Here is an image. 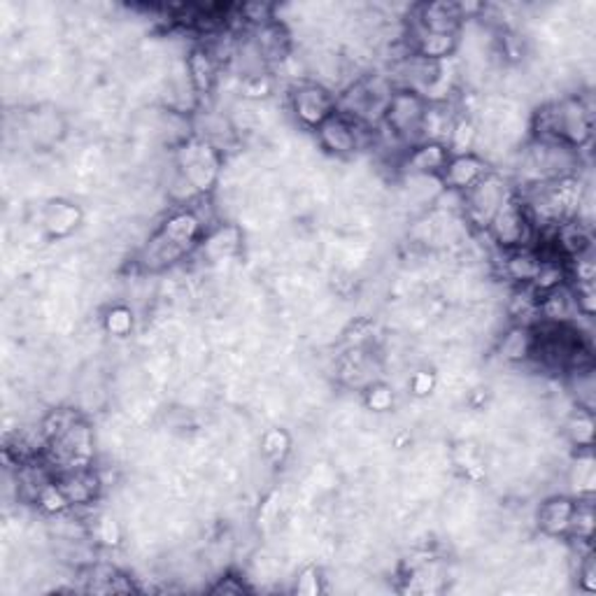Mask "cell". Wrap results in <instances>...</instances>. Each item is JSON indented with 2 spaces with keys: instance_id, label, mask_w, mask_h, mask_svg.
I'll list each match as a JSON object with an SVG mask.
<instances>
[{
  "instance_id": "obj_30",
  "label": "cell",
  "mask_w": 596,
  "mask_h": 596,
  "mask_svg": "<svg viewBox=\"0 0 596 596\" xmlns=\"http://www.w3.org/2000/svg\"><path fill=\"white\" fill-rule=\"evenodd\" d=\"M210 591L212 594H242L245 587H242V582H236V578H224V580L212 587Z\"/></svg>"
},
{
  "instance_id": "obj_8",
  "label": "cell",
  "mask_w": 596,
  "mask_h": 596,
  "mask_svg": "<svg viewBox=\"0 0 596 596\" xmlns=\"http://www.w3.org/2000/svg\"><path fill=\"white\" fill-rule=\"evenodd\" d=\"M366 123L355 122V119L345 117L335 110L322 126L317 129L319 143L329 149L335 156H350L361 147V129Z\"/></svg>"
},
{
  "instance_id": "obj_15",
  "label": "cell",
  "mask_w": 596,
  "mask_h": 596,
  "mask_svg": "<svg viewBox=\"0 0 596 596\" xmlns=\"http://www.w3.org/2000/svg\"><path fill=\"white\" fill-rule=\"evenodd\" d=\"M186 75L196 93H208L217 82V59L208 49H194L186 59Z\"/></svg>"
},
{
  "instance_id": "obj_13",
  "label": "cell",
  "mask_w": 596,
  "mask_h": 596,
  "mask_svg": "<svg viewBox=\"0 0 596 596\" xmlns=\"http://www.w3.org/2000/svg\"><path fill=\"white\" fill-rule=\"evenodd\" d=\"M450 161V152L441 143H421L408 154L410 176H436L442 173Z\"/></svg>"
},
{
  "instance_id": "obj_12",
  "label": "cell",
  "mask_w": 596,
  "mask_h": 596,
  "mask_svg": "<svg viewBox=\"0 0 596 596\" xmlns=\"http://www.w3.org/2000/svg\"><path fill=\"white\" fill-rule=\"evenodd\" d=\"M576 501L566 496H555L545 501L538 510V525L548 536H564L570 531V522L576 515Z\"/></svg>"
},
{
  "instance_id": "obj_2",
  "label": "cell",
  "mask_w": 596,
  "mask_h": 596,
  "mask_svg": "<svg viewBox=\"0 0 596 596\" xmlns=\"http://www.w3.org/2000/svg\"><path fill=\"white\" fill-rule=\"evenodd\" d=\"M538 140L561 143L573 149L591 140V110L578 96L561 98L538 114Z\"/></svg>"
},
{
  "instance_id": "obj_7",
  "label": "cell",
  "mask_w": 596,
  "mask_h": 596,
  "mask_svg": "<svg viewBox=\"0 0 596 596\" xmlns=\"http://www.w3.org/2000/svg\"><path fill=\"white\" fill-rule=\"evenodd\" d=\"M292 112L303 126L319 129L331 114H335V98L322 84L301 82L292 91Z\"/></svg>"
},
{
  "instance_id": "obj_5",
  "label": "cell",
  "mask_w": 596,
  "mask_h": 596,
  "mask_svg": "<svg viewBox=\"0 0 596 596\" xmlns=\"http://www.w3.org/2000/svg\"><path fill=\"white\" fill-rule=\"evenodd\" d=\"M427 112V101L410 89H399L391 93L389 105L382 123L401 140V143L421 144V122Z\"/></svg>"
},
{
  "instance_id": "obj_19",
  "label": "cell",
  "mask_w": 596,
  "mask_h": 596,
  "mask_svg": "<svg viewBox=\"0 0 596 596\" xmlns=\"http://www.w3.org/2000/svg\"><path fill=\"white\" fill-rule=\"evenodd\" d=\"M478 140V129H475L474 122H468V119H457L452 126V133L447 138V152L452 156H462V154H471L474 152V144Z\"/></svg>"
},
{
  "instance_id": "obj_9",
  "label": "cell",
  "mask_w": 596,
  "mask_h": 596,
  "mask_svg": "<svg viewBox=\"0 0 596 596\" xmlns=\"http://www.w3.org/2000/svg\"><path fill=\"white\" fill-rule=\"evenodd\" d=\"M484 173H489L487 164H484L478 154H474V152L462 156H450L445 170H442V185H445L447 189L463 194V191L471 189Z\"/></svg>"
},
{
  "instance_id": "obj_27",
  "label": "cell",
  "mask_w": 596,
  "mask_h": 596,
  "mask_svg": "<svg viewBox=\"0 0 596 596\" xmlns=\"http://www.w3.org/2000/svg\"><path fill=\"white\" fill-rule=\"evenodd\" d=\"M98 536H101V540H103L105 545H117L119 543V527L117 522H114L112 517H101V522H98Z\"/></svg>"
},
{
  "instance_id": "obj_26",
  "label": "cell",
  "mask_w": 596,
  "mask_h": 596,
  "mask_svg": "<svg viewBox=\"0 0 596 596\" xmlns=\"http://www.w3.org/2000/svg\"><path fill=\"white\" fill-rule=\"evenodd\" d=\"M391 401H394V396H391V391L387 389V387H373V389H370L368 406L373 408V410H389Z\"/></svg>"
},
{
  "instance_id": "obj_17",
  "label": "cell",
  "mask_w": 596,
  "mask_h": 596,
  "mask_svg": "<svg viewBox=\"0 0 596 596\" xmlns=\"http://www.w3.org/2000/svg\"><path fill=\"white\" fill-rule=\"evenodd\" d=\"M240 245V233L236 227H219L210 231V236L203 240V254L210 261H224L231 257Z\"/></svg>"
},
{
  "instance_id": "obj_11",
  "label": "cell",
  "mask_w": 596,
  "mask_h": 596,
  "mask_svg": "<svg viewBox=\"0 0 596 596\" xmlns=\"http://www.w3.org/2000/svg\"><path fill=\"white\" fill-rule=\"evenodd\" d=\"M59 487L66 494L70 506H87L98 496L101 480L91 468H75V471H63L59 478Z\"/></svg>"
},
{
  "instance_id": "obj_23",
  "label": "cell",
  "mask_w": 596,
  "mask_h": 596,
  "mask_svg": "<svg viewBox=\"0 0 596 596\" xmlns=\"http://www.w3.org/2000/svg\"><path fill=\"white\" fill-rule=\"evenodd\" d=\"M131 325H133V319H131V313L126 308H112L108 313V319H105V326L114 335L129 334Z\"/></svg>"
},
{
  "instance_id": "obj_29",
  "label": "cell",
  "mask_w": 596,
  "mask_h": 596,
  "mask_svg": "<svg viewBox=\"0 0 596 596\" xmlns=\"http://www.w3.org/2000/svg\"><path fill=\"white\" fill-rule=\"evenodd\" d=\"M431 389H433V376H431V373L421 370V373H417V376L412 378V391H415L417 396L429 394Z\"/></svg>"
},
{
  "instance_id": "obj_6",
  "label": "cell",
  "mask_w": 596,
  "mask_h": 596,
  "mask_svg": "<svg viewBox=\"0 0 596 596\" xmlns=\"http://www.w3.org/2000/svg\"><path fill=\"white\" fill-rule=\"evenodd\" d=\"M177 170L198 194H206L219 177V156L206 140H189L177 149Z\"/></svg>"
},
{
  "instance_id": "obj_21",
  "label": "cell",
  "mask_w": 596,
  "mask_h": 596,
  "mask_svg": "<svg viewBox=\"0 0 596 596\" xmlns=\"http://www.w3.org/2000/svg\"><path fill=\"white\" fill-rule=\"evenodd\" d=\"M570 387L576 391L578 406L580 410H594V373H591V366L587 368H573V378H570Z\"/></svg>"
},
{
  "instance_id": "obj_18",
  "label": "cell",
  "mask_w": 596,
  "mask_h": 596,
  "mask_svg": "<svg viewBox=\"0 0 596 596\" xmlns=\"http://www.w3.org/2000/svg\"><path fill=\"white\" fill-rule=\"evenodd\" d=\"M80 224V210L70 203H52L45 215V227L52 236H68Z\"/></svg>"
},
{
  "instance_id": "obj_25",
  "label": "cell",
  "mask_w": 596,
  "mask_h": 596,
  "mask_svg": "<svg viewBox=\"0 0 596 596\" xmlns=\"http://www.w3.org/2000/svg\"><path fill=\"white\" fill-rule=\"evenodd\" d=\"M578 576H580V585L585 591H594L596 590V564H594V555H587L585 559L578 564Z\"/></svg>"
},
{
  "instance_id": "obj_4",
  "label": "cell",
  "mask_w": 596,
  "mask_h": 596,
  "mask_svg": "<svg viewBox=\"0 0 596 596\" xmlns=\"http://www.w3.org/2000/svg\"><path fill=\"white\" fill-rule=\"evenodd\" d=\"M510 196L513 194H510L508 182L499 173H484L471 189L462 194L463 215H466L468 224L487 231L489 221L494 219V215L499 212V208L508 201Z\"/></svg>"
},
{
  "instance_id": "obj_1",
  "label": "cell",
  "mask_w": 596,
  "mask_h": 596,
  "mask_svg": "<svg viewBox=\"0 0 596 596\" xmlns=\"http://www.w3.org/2000/svg\"><path fill=\"white\" fill-rule=\"evenodd\" d=\"M201 231L203 224L198 221V217H196L194 212H173V215L161 224L159 231L149 238L147 245L143 247L140 263H143L147 271H161V268L173 266L176 261H182V259L194 250Z\"/></svg>"
},
{
  "instance_id": "obj_3",
  "label": "cell",
  "mask_w": 596,
  "mask_h": 596,
  "mask_svg": "<svg viewBox=\"0 0 596 596\" xmlns=\"http://www.w3.org/2000/svg\"><path fill=\"white\" fill-rule=\"evenodd\" d=\"M487 233L496 245L504 247L506 252L529 247L536 233V224L531 219L527 203L517 196H510L508 201L499 208V212L494 215V219L489 221Z\"/></svg>"
},
{
  "instance_id": "obj_16",
  "label": "cell",
  "mask_w": 596,
  "mask_h": 596,
  "mask_svg": "<svg viewBox=\"0 0 596 596\" xmlns=\"http://www.w3.org/2000/svg\"><path fill=\"white\" fill-rule=\"evenodd\" d=\"M536 335L527 325H517L504 335L501 340V357L506 361H525L527 357L534 355Z\"/></svg>"
},
{
  "instance_id": "obj_28",
  "label": "cell",
  "mask_w": 596,
  "mask_h": 596,
  "mask_svg": "<svg viewBox=\"0 0 596 596\" xmlns=\"http://www.w3.org/2000/svg\"><path fill=\"white\" fill-rule=\"evenodd\" d=\"M317 570L314 569H308L301 573V578H298V585H296V591L298 594H317L319 591V580H317Z\"/></svg>"
},
{
  "instance_id": "obj_20",
  "label": "cell",
  "mask_w": 596,
  "mask_h": 596,
  "mask_svg": "<svg viewBox=\"0 0 596 596\" xmlns=\"http://www.w3.org/2000/svg\"><path fill=\"white\" fill-rule=\"evenodd\" d=\"M594 459L590 454H582V457L576 459L573 468H570V484H573V492L578 496H590L591 489H594Z\"/></svg>"
},
{
  "instance_id": "obj_24",
  "label": "cell",
  "mask_w": 596,
  "mask_h": 596,
  "mask_svg": "<svg viewBox=\"0 0 596 596\" xmlns=\"http://www.w3.org/2000/svg\"><path fill=\"white\" fill-rule=\"evenodd\" d=\"M263 447H266L268 457H272L275 462H278V459L284 457V452H287V447H289L287 433H284V431H271L266 436V441H263Z\"/></svg>"
},
{
  "instance_id": "obj_14",
  "label": "cell",
  "mask_w": 596,
  "mask_h": 596,
  "mask_svg": "<svg viewBox=\"0 0 596 596\" xmlns=\"http://www.w3.org/2000/svg\"><path fill=\"white\" fill-rule=\"evenodd\" d=\"M540 266H543V259H540L538 252H534L531 247H522V250H513L508 252L504 261V271L513 282L519 284H531L536 278H538Z\"/></svg>"
},
{
  "instance_id": "obj_22",
  "label": "cell",
  "mask_w": 596,
  "mask_h": 596,
  "mask_svg": "<svg viewBox=\"0 0 596 596\" xmlns=\"http://www.w3.org/2000/svg\"><path fill=\"white\" fill-rule=\"evenodd\" d=\"M566 429H569V438L573 445H578L580 450H590L594 442V420H591L590 410H578V415L570 417Z\"/></svg>"
},
{
  "instance_id": "obj_10",
  "label": "cell",
  "mask_w": 596,
  "mask_h": 596,
  "mask_svg": "<svg viewBox=\"0 0 596 596\" xmlns=\"http://www.w3.org/2000/svg\"><path fill=\"white\" fill-rule=\"evenodd\" d=\"M462 19L463 16L459 12V5H454V3H431V5L420 7L415 24L429 33H438V36H457Z\"/></svg>"
}]
</instances>
